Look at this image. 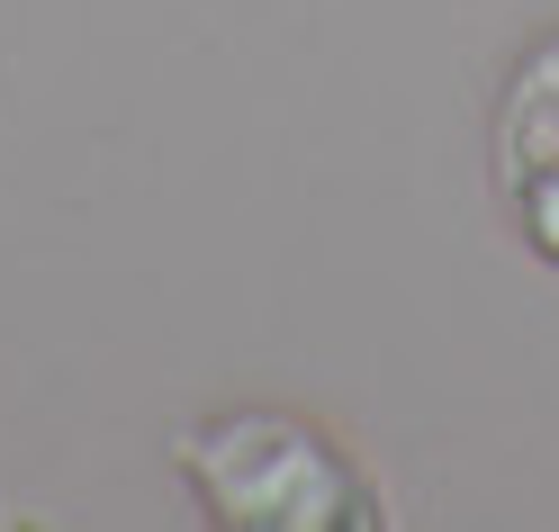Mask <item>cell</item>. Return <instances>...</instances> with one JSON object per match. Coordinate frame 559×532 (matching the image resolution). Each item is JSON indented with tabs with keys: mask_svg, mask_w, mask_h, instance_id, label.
I'll return each instance as SVG.
<instances>
[{
	"mask_svg": "<svg viewBox=\"0 0 559 532\" xmlns=\"http://www.w3.org/2000/svg\"><path fill=\"white\" fill-rule=\"evenodd\" d=\"M487 190L523 262L559 280V19L514 46L487 109Z\"/></svg>",
	"mask_w": 559,
	"mask_h": 532,
	"instance_id": "cell-2",
	"label": "cell"
},
{
	"mask_svg": "<svg viewBox=\"0 0 559 532\" xmlns=\"http://www.w3.org/2000/svg\"><path fill=\"white\" fill-rule=\"evenodd\" d=\"M171 470L207 532H389L370 460L298 406H207L171 424Z\"/></svg>",
	"mask_w": 559,
	"mask_h": 532,
	"instance_id": "cell-1",
	"label": "cell"
}]
</instances>
